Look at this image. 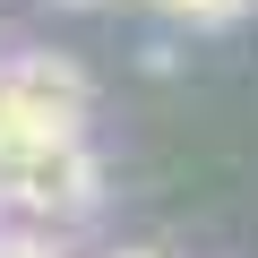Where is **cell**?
<instances>
[{
  "label": "cell",
  "mask_w": 258,
  "mask_h": 258,
  "mask_svg": "<svg viewBox=\"0 0 258 258\" xmlns=\"http://www.w3.org/2000/svg\"><path fill=\"white\" fill-rule=\"evenodd\" d=\"M78 120H86V78H78V60H60V52L9 60V69H0V181H9L35 147L78 138Z\"/></svg>",
  "instance_id": "obj_1"
},
{
  "label": "cell",
  "mask_w": 258,
  "mask_h": 258,
  "mask_svg": "<svg viewBox=\"0 0 258 258\" xmlns=\"http://www.w3.org/2000/svg\"><path fill=\"white\" fill-rule=\"evenodd\" d=\"M9 189H18V207H35V215H78V207L95 198V155H86L78 138H52V147H35V155L9 172Z\"/></svg>",
  "instance_id": "obj_2"
},
{
  "label": "cell",
  "mask_w": 258,
  "mask_h": 258,
  "mask_svg": "<svg viewBox=\"0 0 258 258\" xmlns=\"http://www.w3.org/2000/svg\"><path fill=\"white\" fill-rule=\"evenodd\" d=\"M164 18H181V26H241L258 0H155Z\"/></svg>",
  "instance_id": "obj_3"
},
{
  "label": "cell",
  "mask_w": 258,
  "mask_h": 258,
  "mask_svg": "<svg viewBox=\"0 0 258 258\" xmlns=\"http://www.w3.org/2000/svg\"><path fill=\"white\" fill-rule=\"evenodd\" d=\"M0 258H52V249H35V241H0Z\"/></svg>",
  "instance_id": "obj_4"
},
{
  "label": "cell",
  "mask_w": 258,
  "mask_h": 258,
  "mask_svg": "<svg viewBox=\"0 0 258 258\" xmlns=\"http://www.w3.org/2000/svg\"><path fill=\"white\" fill-rule=\"evenodd\" d=\"M112 258H147V249H112Z\"/></svg>",
  "instance_id": "obj_5"
}]
</instances>
